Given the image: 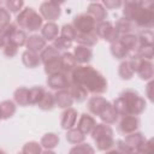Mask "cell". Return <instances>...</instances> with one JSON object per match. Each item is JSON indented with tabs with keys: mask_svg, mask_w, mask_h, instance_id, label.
Masks as SVG:
<instances>
[{
	"mask_svg": "<svg viewBox=\"0 0 154 154\" xmlns=\"http://www.w3.org/2000/svg\"><path fill=\"white\" fill-rule=\"evenodd\" d=\"M94 31H95L97 37L103 38L105 41H107L109 43L117 42L120 37L119 34L117 32V30L114 29V25L109 20H103V22L96 23V26H95Z\"/></svg>",
	"mask_w": 154,
	"mask_h": 154,
	"instance_id": "7",
	"label": "cell"
},
{
	"mask_svg": "<svg viewBox=\"0 0 154 154\" xmlns=\"http://www.w3.org/2000/svg\"><path fill=\"white\" fill-rule=\"evenodd\" d=\"M105 154H123L122 152H119L118 149H109L107 152H105Z\"/></svg>",
	"mask_w": 154,
	"mask_h": 154,
	"instance_id": "51",
	"label": "cell"
},
{
	"mask_svg": "<svg viewBox=\"0 0 154 154\" xmlns=\"http://www.w3.org/2000/svg\"><path fill=\"white\" fill-rule=\"evenodd\" d=\"M5 45H6V40H5L4 37H1V36H0V48H4V47H5Z\"/></svg>",
	"mask_w": 154,
	"mask_h": 154,
	"instance_id": "52",
	"label": "cell"
},
{
	"mask_svg": "<svg viewBox=\"0 0 154 154\" xmlns=\"http://www.w3.org/2000/svg\"><path fill=\"white\" fill-rule=\"evenodd\" d=\"M43 18L32 7L23 8L16 17V24L28 31H37L42 28Z\"/></svg>",
	"mask_w": 154,
	"mask_h": 154,
	"instance_id": "6",
	"label": "cell"
},
{
	"mask_svg": "<svg viewBox=\"0 0 154 154\" xmlns=\"http://www.w3.org/2000/svg\"><path fill=\"white\" fill-rule=\"evenodd\" d=\"M130 154H140V153H137V152H132V153H130Z\"/></svg>",
	"mask_w": 154,
	"mask_h": 154,
	"instance_id": "55",
	"label": "cell"
},
{
	"mask_svg": "<svg viewBox=\"0 0 154 154\" xmlns=\"http://www.w3.org/2000/svg\"><path fill=\"white\" fill-rule=\"evenodd\" d=\"M69 84H70V77H67L63 72H58L47 77V85L53 90L58 91V90L69 89Z\"/></svg>",
	"mask_w": 154,
	"mask_h": 154,
	"instance_id": "11",
	"label": "cell"
},
{
	"mask_svg": "<svg viewBox=\"0 0 154 154\" xmlns=\"http://www.w3.org/2000/svg\"><path fill=\"white\" fill-rule=\"evenodd\" d=\"M54 99H55V106L60 107V108H70L73 103V97L71 96L69 89H64V90H58L54 94Z\"/></svg>",
	"mask_w": 154,
	"mask_h": 154,
	"instance_id": "18",
	"label": "cell"
},
{
	"mask_svg": "<svg viewBox=\"0 0 154 154\" xmlns=\"http://www.w3.org/2000/svg\"><path fill=\"white\" fill-rule=\"evenodd\" d=\"M113 108L118 116H138L146 109V100L134 89L123 90L113 101Z\"/></svg>",
	"mask_w": 154,
	"mask_h": 154,
	"instance_id": "3",
	"label": "cell"
},
{
	"mask_svg": "<svg viewBox=\"0 0 154 154\" xmlns=\"http://www.w3.org/2000/svg\"><path fill=\"white\" fill-rule=\"evenodd\" d=\"M77 111L72 107L66 108L63 113H61V118H60V125L64 130H70L76 125L77 122Z\"/></svg>",
	"mask_w": 154,
	"mask_h": 154,
	"instance_id": "14",
	"label": "cell"
},
{
	"mask_svg": "<svg viewBox=\"0 0 154 154\" xmlns=\"http://www.w3.org/2000/svg\"><path fill=\"white\" fill-rule=\"evenodd\" d=\"M135 54H137L138 57H141L144 60H149L150 61L153 59V57H154V48H153V46H140L136 49Z\"/></svg>",
	"mask_w": 154,
	"mask_h": 154,
	"instance_id": "41",
	"label": "cell"
},
{
	"mask_svg": "<svg viewBox=\"0 0 154 154\" xmlns=\"http://www.w3.org/2000/svg\"><path fill=\"white\" fill-rule=\"evenodd\" d=\"M87 13H88L96 23L103 22V20H106V18H107V11H106V8L102 6V4H100V2H90V4L88 5Z\"/></svg>",
	"mask_w": 154,
	"mask_h": 154,
	"instance_id": "12",
	"label": "cell"
},
{
	"mask_svg": "<svg viewBox=\"0 0 154 154\" xmlns=\"http://www.w3.org/2000/svg\"><path fill=\"white\" fill-rule=\"evenodd\" d=\"M41 154H55V152H53L52 149H45V150H42Z\"/></svg>",
	"mask_w": 154,
	"mask_h": 154,
	"instance_id": "53",
	"label": "cell"
},
{
	"mask_svg": "<svg viewBox=\"0 0 154 154\" xmlns=\"http://www.w3.org/2000/svg\"><path fill=\"white\" fill-rule=\"evenodd\" d=\"M17 154H23V153H22V152H19V153H17Z\"/></svg>",
	"mask_w": 154,
	"mask_h": 154,
	"instance_id": "56",
	"label": "cell"
},
{
	"mask_svg": "<svg viewBox=\"0 0 154 154\" xmlns=\"http://www.w3.org/2000/svg\"><path fill=\"white\" fill-rule=\"evenodd\" d=\"M95 125H96V122H95L94 117H91L88 113H82L79 119H78V123H77V129L83 135H88L93 131Z\"/></svg>",
	"mask_w": 154,
	"mask_h": 154,
	"instance_id": "16",
	"label": "cell"
},
{
	"mask_svg": "<svg viewBox=\"0 0 154 154\" xmlns=\"http://www.w3.org/2000/svg\"><path fill=\"white\" fill-rule=\"evenodd\" d=\"M0 154H6V153H5V150H4V149H1V148H0Z\"/></svg>",
	"mask_w": 154,
	"mask_h": 154,
	"instance_id": "54",
	"label": "cell"
},
{
	"mask_svg": "<svg viewBox=\"0 0 154 154\" xmlns=\"http://www.w3.org/2000/svg\"><path fill=\"white\" fill-rule=\"evenodd\" d=\"M46 90L43 87H32L29 89V97H30V105H37L42 96L45 95Z\"/></svg>",
	"mask_w": 154,
	"mask_h": 154,
	"instance_id": "37",
	"label": "cell"
},
{
	"mask_svg": "<svg viewBox=\"0 0 154 154\" xmlns=\"http://www.w3.org/2000/svg\"><path fill=\"white\" fill-rule=\"evenodd\" d=\"M66 141L72 143V144H79L82 142H84V138H85V135H83L77 128H72L70 130H67L66 132Z\"/></svg>",
	"mask_w": 154,
	"mask_h": 154,
	"instance_id": "33",
	"label": "cell"
},
{
	"mask_svg": "<svg viewBox=\"0 0 154 154\" xmlns=\"http://www.w3.org/2000/svg\"><path fill=\"white\" fill-rule=\"evenodd\" d=\"M69 154H95V149H94V147L91 144L82 142L79 144L73 146L70 149Z\"/></svg>",
	"mask_w": 154,
	"mask_h": 154,
	"instance_id": "36",
	"label": "cell"
},
{
	"mask_svg": "<svg viewBox=\"0 0 154 154\" xmlns=\"http://www.w3.org/2000/svg\"><path fill=\"white\" fill-rule=\"evenodd\" d=\"M14 102L19 106H29L30 105V97H29V89L25 87H19L14 90L13 94Z\"/></svg>",
	"mask_w": 154,
	"mask_h": 154,
	"instance_id": "25",
	"label": "cell"
},
{
	"mask_svg": "<svg viewBox=\"0 0 154 154\" xmlns=\"http://www.w3.org/2000/svg\"><path fill=\"white\" fill-rule=\"evenodd\" d=\"M123 5V2L120 0H105L102 2V6L107 10H114L117 7H120Z\"/></svg>",
	"mask_w": 154,
	"mask_h": 154,
	"instance_id": "49",
	"label": "cell"
},
{
	"mask_svg": "<svg viewBox=\"0 0 154 154\" xmlns=\"http://www.w3.org/2000/svg\"><path fill=\"white\" fill-rule=\"evenodd\" d=\"M70 81L82 85L88 93L94 95L107 91V81L100 71L90 65H77L70 75Z\"/></svg>",
	"mask_w": 154,
	"mask_h": 154,
	"instance_id": "2",
	"label": "cell"
},
{
	"mask_svg": "<svg viewBox=\"0 0 154 154\" xmlns=\"http://www.w3.org/2000/svg\"><path fill=\"white\" fill-rule=\"evenodd\" d=\"M147 138L144 137V135L142 134V132H132V134H130V135H126L125 136V138L123 140L124 141V143L132 150V152H136V149L146 141Z\"/></svg>",
	"mask_w": 154,
	"mask_h": 154,
	"instance_id": "20",
	"label": "cell"
},
{
	"mask_svg": "<svg viewBox=\"0 0 154 154\" xmlns=\"http://www.w3.org/2000/svg\"><path fill=\"white\" fill-rule=\"evenodd\" d=\"M69 91L71 94V96L73 97V101H77V102H82L87 99L88 96V91L79 84L70 81V84H69Z\"/></svg>",
	"mask_w": 154,
	"mask_h": 154,
	"instance_id": "22",
	"label": "cell"
},
{
	"mask_svg": "<svg viewBox=\"0 0 154 154\" xmlns=\"http://www.w3.org/2000/svg\"><path fill=\"white\" fill-rule=\"evenodd\" d=\"M109 49H111V54L113 55V58H116V59H118V60L125 59V58L128 57V54H129L128 49L120 43L119 40H118L117 42H114V43H111Z\"/></svg>",
	"mask_w": 154,
	"mask_h": 154,
	"instance_id": "32",
	"label": "cell"
},
{
	"mask_svg": "<svg viewBox=\"0 0 154 154\" xmlns=\"http://www.w3.org/2000/svg\"><path fill=\"white\" fill-rule=\"evenodd\" d=\"M52 46H53L57 51L60 52V51H66V49L71 48L72 42L69 41V40H66V38H64V37H61V36H57V37L53 40Z\"/></svg>",
	"mask_w": 154,
	"mask_h": 154,
	"instance_id": "42",
	"label": "cell"
},
{
	"mask_svg": "<svg viewBox=\"0 0 154 154\" xmlns=\"http://www.w3.org/2000/svg\"><path fill=\"white\" fill-rule=\"evenodd\" d=\"M18 28H17V24L16 23H10V24H7V25H5L4 28H1L0 29V36L1 37H4L6 41L11 37V35L17 30Z\"/></svg>",
	"mask_w": 154,
	"mask_h": 154,
	"instance_id": "46",
	"label": "cell"
},
{
	"mask_svg": "<svg viewBox=\"0 0 154 154\" xmlns=\"http://www.w3.org/2000/svg\"><path fill=\"white\" fill-rule=\"evenodd\" d=\"M22 61L23 64L29 67V69H35L41 64V59H40V54L38 53H34L30 51H25L22 54Z\"/></svg>",
	"mask_w": 154,
	"mask_h": 154,
	"instance_id": "24",
	"label": "cell"
},
{
	"mask_svg": "<svg viewBox=\"0 0 154 154\" xmlns=\"http://www.w3.org/2000/svg\"><path fill=\"white\" fill-rule=\"evenodd\" d=\"M43 66H45V72L48 76L61 72V58H60V55L49 59L48 61H46L43 64Z\"/></svg>",
	"mask_w": 154,
	"mask_h": 154,
	"instance_id": "28",
	"label": "cell"
},
{
	"mask_svg": "<svg viewBox=\"0 0 154 154\" xmlns=\"http://www.w3.org/2000/svg\"><path fill=\"white\" fill-rule=\"evenodd\" d=\"M135 25L134 23H131L130 20L125 19V18H119L116 24H114V29L117 30V32L119 34V36L125 35V34H131L135 31Z\"/></svg>",
	"mask_w": 154,
	"mask_h": 154,
	"instance_id": "26",
	"label": "cell"
},
{
	"mask_svg": "<svg viewBox=\"0 0 154 154\" xmlns=\"http://www.w3.org/2000/svg\"><path fill=\"white\" fill-rule=\"evenodd\" d=\"M138 128H140V118L136 116H124L118 123V131L125 136L136 132Z\"/></svg>",
	"mask_w": 154,
	"mask_h": 154,
	"instance_id": "10",
	"label": "cell"
},
{
	"mask_svg": "<svg viewBox=\"0 0 154 154\" xmlns=\"http://www.w3.org/2000/svg\"><path fill=\"white\" fill-rule=\"evenodd\" d=\"M88 111L97 116L105 124H114L118 120V113L113 108V105L102 96H91L87 103Z\"/></svg>",
	"mask_w": 154,
	"mask_h": 154,
	"instance_id": "4",
	"label": "cell"
},
{
	"mask_svg": "<svg viewBox=\"0 0 154 154\" xmlns=\"http://www.w3.org/2000/svg\"><path fill=\"white\" fill-rule=\"evenodd\" d=\"M16 113V105L13 101L11 100H5L2 102H0V114H1V119H10L13 117V114Z\"/></svg>",
	"mask_w": 154,
	"mask_h": 154,
	"instance_id": "30",
	"label": "cell"
},
{
	"mask_svg": "<svg viewBox=\"0 0 154 154\" xmlns=\"http://www.w3.org/2000/svg\"><path fill=\"white\" fill-rule=\"evenodd\" d=\"M72 55L75 57L77 64L85 65V64H88V63L93 59V51H91V48H89V47L78 45V46H76V47L73 48Z\"/></svg>",
	"mask_w": 154,
	"mask_h": 154,
	"instance_id": "13",
	"label": "cell"
},
{
	"mask_svg": "<svg viewBox=\"0 0 154 154\" xmlns=\"http://www.w3.org/2000/svg\"><path fill=\"white\" fill-rule=\"evenodd\" d=\"M24 6V2L22 0H6L5 1V8L11 13H18L22 11V7Z\"/></svg>",
	"mask_w": 154,
	"mask_h": 154,
	"instance_id": "44",
	"label": "cell"
},
{
	"mask_svg": "<svg viewBox=\"0 0 154 154\" xmlns=\"http://www.w3.org/2000/svg\"><path fill=\"white\" fill-rule=\"evenodd\" d=\"M60 55L59 51H57L52 45L51 46H46V48L40 53V59H41V63L45 64L46 61H48L49 59L54 58V57H58Z\"/></svg>",
	"mask_w": 154,
	"mask_h": 154,
	"instance_id": "40",
	"label": "cell"
},
{
	"mask_svg": "<svg viewBox=\"0 0 154 154\" xmlns=\"http://www.w3.org/2000/svg\"><path fill=\"white\" fill-rule=\"evenodd\" d=\"M25 46H26V51H30L34 53H41L46 48L47 41L40 35H31L28 37Z\"/></svg>",
	"mask_w": 154,
	"mask_h": 154,
	"instance_id": "15",
	"label": "cell"
},
{
	"mask_svg": "<svg viewBox=\"0 0 154 154\" xmlns=\"http://www.w3.org/2000/svg\"><path fill=\"white\" fill-rule=\"evenodd\" d=\"M90 134L99 150L107 152L112 149V147L116 144L113 138V129L108 124H105V123L96 124Z\"/></svg>",
	"mask_w": 154,
	"mask_h": 154,
	"instance_id": "5",
	"label": "cell"
},
{
	"mask_svg": "<svg viewBox=\"0 0 154 154\" xmlns=\"http://www.w3.org/2000/svg\"><path fill=\"white\" fill-rule=\"evenodd\" d=\"M137 38H138V47L140 46H153L154 35L152 30H142L141 32L137 34Z\"/></svg>",
	"mask_w": 154,
	"mask_h": 154,
	"instance_id": "38",
	"label": "cell"
},
{
	"mask_svg": "<svg viewBox=\"0 0 154 154\" xmlns=\"http://www.w3.org/2000/svg\"><path fill=\"white\" fill-rule=\"evenodd\" d=\"M136 73L138 75V77L143 81H152L153 76H154V66L152 64V61L149 60H142L140 66L136 70Z\"/></svg>",
	"mask_w": 154,
	"mask_h": 154,
	"instance_id": "19",
	"label": "cell"
},
{
	"mask_svg": "<svg viewBox=\"0 0 154 154\" xmlns=\"http://www.w3.org/2000/svg\"><path fill=\"white\" fill-rule=\"evenodd\" d=\"M123 18L134 23L136 28L152 30L154 25L153 1H125L123 2Z\"/></svg>",
	"mask_w": 154,
	"mask_h": 154,
	"instance_id": "1",
	"label": "cell"
},
{
	"mask_svg": "<svg viewBox=\"0 0 154 154\" xmlns=\"http://www.w3.org/2000/svg\"><path fill=\"white\" fill-rule=\"evenodd\" d=\"M38 108H41L42 111H52L55 107V99H54V94L51 91H46L45 95L42 96V99L40 100V102L37 103Z\"/></svg>",
	"mask_w": 154,
	"mask_h": 154,
	"instance_id": "31",
	"label": "cell"
},
{
	"mask_svg": "<svg viewBox=\"0 0 154 154\" xmlns=\"http://www.w3.org/2000/svg\"><path fill=\"white\" fill-rule=\"evenodd\" d=\"M0 120H1V114H0Z\"/></svg>",
	"mask_w": 154,
	"mask_h": 154,
	"instance_id": "57",
	"label": "cell"
},
{
	"mask_svg": "<svg viewBox=\"0 0 154 154\" xmlns=\"http://www.w3.org/2000/svg\"><path fill=\"white\" fill-rule=\"evenodd\" d=\"M10 23H11V13L5 7L0 6V29Z\"/></svg>",
	"mask_w": 154,
	"mask_h": 154,
	"instance_id": "47",
	"label": "cell"
},
{
	"mask_svg": "<svg viewBox=\"0 0 154 154\" xmlns=\"http://www.w3.org/2000/svg\"><path fill=\"white\" fill-rule=\"evenodd\" d=\"M40 13L43 19H47V22H54L61 14L60 4L55 1H43L40 5Z\"/></svg>",
	"mask_w": 154,
	"mask_h": 154,
	"instance_id": "9",
	"label": "cell"
},
{
	"mask_svg": "<svg viewBox=\"0 0 154 154\" xmlns=\"http://www.w3.org/2000/svg\"><path fill=\"white\" fill-rule=\"evenodd\" d=\"M0 5H1V2H0Z\"/></svg>",
	"mask_w": 154,
	"mask_h": 154,
	"instance_id": "58",
	"label": "cell"
},
{
	"mask_svg": "<svg viewBox=\"0 0 154 154\" xmlns=\"http://www.w3.org/2000/svg\"><path fill=\"white\" fill-rule=\"evenodd\" d=\"M59 141H60V138H59V136L57 134H54V132H47V134H45L41 137L40 144L45 149H53V148H55L59 144Z\"/></svg>",
	"mask_w": 154,
	"mask_h": 154,
	"instance_id": "29",
	"label": "cell"
},
{
	"mask_svg": "<svg viewBox=\"0 0 154 154\" xmlns=\"http://www.w3.org/2000/svg\"><path fill=\"white\" fill-rule=\"evenodd\" d=\"M152 87H153V81H149V83L147 84V96H148L149 100L153 99V96H152Z\"/></svg>",
	"mask_w": 154,
	"mask_h": 154,
	"instance_id": "50",
	"label": "cell"
},
{
	"mask_svg": "<svg viewBox=\"0 0 154 154\" xmlns=\"http://www.w3.org/2000/svg\"><path fill=\"white\" fill-rule=\"evenodd\" d=\"M97 36L95 32H90V34H77L76 32V37L75 40L77 41L78 45L81 46H85V47H93L97 43Z\"/></svg>",
	"mask_w": 154,
	"mask_h": 154,
	"instance_id": "27",
	"label": "cell"
},
{
	"mask_svg": "<svg viewBox=\"0 0 154 154\" xmlns=\"http://www.w3.org/2000/svg\"><path fill=\"white\" fill-rule=\"evenodd\" d=\"M26 40H28L26 32L24 30H22V29H17L11 35V37L7 41L11 42V43H13V45H16L17 47H22V46H24L26 43Z\"/></svg>",
	"mask_w": 154,
	"mask_h": 154,
	"instance_id": "34",
	"label": "cell"
},
{
	"mask_svg": "<svg viewBox=\"0 0 154 154\" xmlns=\"http://www.w3.org/2000/svg\"><path fill=\"white\" fill-rule=\"evenodd\" d=\"M137 153L140 154H154V148H153V140L149 138V140H146L137 149H136Z\"/></svg>",
	"mask_w": 154,
	"mask_h": 154,
	"instance_id": "45",
	"label": "cell"
},
{
	"mask_svg": "<svg viewBox=\"0 0 154 154\" xmlns=\"http://www.w3.org/2000/svg\"><path fill=\"white\" fill-rule=\"evenodd\" d=\"M59 32V26L54 22H47L45 25H42L41 29V36L46 41H53Z\"/></svg>",
	"mask_w": 154,
	"mask_h": 154,
	"instance_id": "23",
	"label": "cell"
},
{
	"mask_svg": "<svg viewBox=\"0 0 154 154\" xmlns=\"http://www.w3.org/2000/svg\"><path fill=\"white\" fill-rule=\"evenodd\" d=\"M22 153L23 154H41L42 153V147H41V144L38 142L30 141V142H26L23 146Z\"/></svg>",
	"mask_w": 154,
	"mask_h": 154,
	"instance_id": "39",
	"label": "cell"
},
{
	"mask_svg": "<svg viewBox=\"0 0 154 154\" xmlns=\"http://www.w3.org/2000/svg\"><path fill=\"white\" fill-rule=\"evenodd\" d=\"M120 43L128 49V52H136V49L138 48V38H137V34L131 32V34H125L122 35L119 37Z\"/></svg>",
	"mask_w": 154,
	"mask_h": 154,
	"instance_id": "21",
	"label": "cell"
},
{
	"mask_svg": "<svg viewBox=\"0 0 154 154\" xmlns=\"http://www.w3.org/2000/svg\"><path fill=\"white\" fill-rule=\"evenodd\" d=\"M72 26L75 28L77 34H90L95 32L96 22L88 14V13H81L75 17Z\"/></svg>",
	"mask_w": 154,
	"mask_h": 154,
	"instance_id": "8",
	"label": "cell"
},
{
	"mask_svg": "<svg viewBox=\"0 0 154 154\" xmlns=\"http://www.w3.org/2000/svg\"><path fill=\"white\" fill-rule=\"evenodd\" d=\"M60 36L72 42L76 37V30L72 26V24H64L60 29Z\"/></svg>",
	"mask_w": 154,
	"mask_h": 154,
	"instance_id": "43",
	"label": "cell"
},
{
	"mask_svg": "<svg viewBox=\"0 0 154 154\" xmlns=\"http://www.w3.org/2000/svg\"><path fill=\"white\" fill-rule=\"evenodd\" d=\"M60 58H61V72L67 77H70L72 71L77 67V61L72 55V53H69V52L63 53Z\"/></svg>",
	"mask_w": 154,
	"mask_h": 154,
	"instance_id": "17",
	"label": "cell"
},
{
	"mask_svg": "<svg viewBox=\"0 0 154 154\" xmlns=\"http://www.w3.org/2000/svg\"><path fill=\"white\" fill-rule=\"evenodd\" d=\"M118 75L120 76L122 79H125V81H129V79L132 78L134 71H132V69H131V66H130L129 60H123V61L119 64Z\"/></svg>",
	"mask_w": 154,
	"mask_h": 154,
	"instance_id": "35",
	"label": "cell"
},
{
	"mask_svg": "<svg viewBox=\"0 0 154 154\" xmlns=\"http://www.w3.org/2000/svg\"><path fill=\"white\" fill-rule=\"evenodd\" d=\"M2 49H4V54L6 57H8V58H13L18 52V47L16 45L8 42V41H6V45H5V47Z\"/></svg>",
	"mask_w": 154,
	"mask_h": 154,
	"instance_id": "48",
	"label": "cell"
}]
</instances>
